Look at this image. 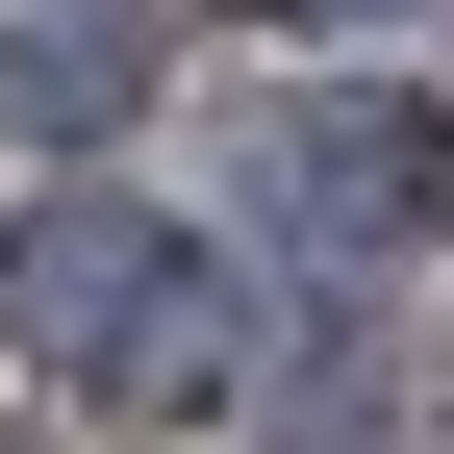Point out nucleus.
<instances>
[{"label":"nucleus","instance_id":"f257e3e1","mask_svg":"<svg viewBox=\"0 0 454 454\" xmlns=\"http://www.w3.org/2000/svg\"><path fill=\"white\" fill-rule=\"evenodd\" d=\"M0 328H26V354H152V328H177V227L152 202H26Z\"/></svg>","mask_w":454,"mask_h":454},{"label":"nucleus","instance_id":"f03ea898","mask_svg":"<svg viewBox=\"0 0 454 454\" xmlns=\"http://www.w3.org/2000/svg\"><path fill=\"white\" fill-rule=\"evenodd\" d=\"M328 227H454V127H404V101H354V127H303Z\"/></svg>","mask_w":454,"mask_h":454}]
</instances>
